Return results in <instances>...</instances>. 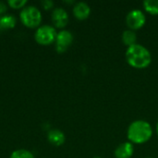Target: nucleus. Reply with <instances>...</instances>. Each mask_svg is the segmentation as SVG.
Instances as JSON below:
<instances>
[{
	"mask_svg": "<svg viewBox=\"0 0 158 158\" xmlns=\"http://www.w3.org/2000/svg\"><path fill=\"white\" fill-rule=\"evenodd\" d=\"M125 58L127 63L131 68L136 69H146L152 63L151 52L140 44H135L130 47H127Z\"/></svg>",
	"mask_w": 158,
	"mask_h": 158,
	"instance_id": "f257e3e1",
	"label": "nucleus"
},
{
	"mask_svg": "<svg viewBox=\"0 0 158 158\" xmlns=\"http://www.w3.org/2000/svg\"><path fill=\"white\" fill-rule=\"evenodd\" d=\"M153 137V128L151 124L143 119L132 121L127 130V138L132 144H143Z\"/></svg>",
	"mask_w": 158,
	"mask_h": 158,
	"instance_id": "f03ea898",
	"label": "nucleus"
},
{
	"mask_svg": "<svg viewBox=\"0 0 158 158\" xmlns=\"http://www.w3.org/2000/svg\"><path fill=\"white\" fill-rule=\"evenodd\" d=\"M21 23L29 29H37L43 20L42 12L34 6H26L19 13Z\"/></svg>",
	"mask_w": 158,
	"mask_h": 158,
	"instance_id": "7ed1b4c3",
	"label": "nucleus"
},
{
	"mask_svg": "<svg viewBox=\"0 0 158 158\" xmlns=\"http://www.w3.org/2000/svg\"><path fill=\"white\" fill-rule=\"evenodd\" d=\"M56 34L57 31L54 26L44 24L36 29L34 33V39L38 44L47 46L56 42Z\"/></svg>",
	"mask_w": 158,
	"mask_h": 158,
	"instance_id": "20e7f679",
	"label": "nucleus"
},
{
	"mask_svg": "<svg viewBox=\"0 0 158 158\" xmlns=\"http://www.w3.org/2000/svg\"><path fill=\"white\" fill-rule=\"evenodd\" d=\"M126 25L129 30L138 31L142 29L146 23V16L145 13L141 9H132L129 11L125 19Z\"/></svg>",
	"mask_w": 158,
	"mask_h": 158,
	"instance_id": "39448f33",
	"label": "nucleus"
},
{
	"mask_svg": "<svg viewBox=\"0 0 158 158\" xmlns=\"http://www.w3.org/2000/svg\"><path fill=\"white\" fill-rule=\"evenodd\" d=\"M56 51L58 54L65 53L73 43V34L68 30H61L56 38Z\"/></svg>",
	"mask_w": 158,
	"mask_h": 158,
	"instance_id": "423d86ee",
	"label": "nucleus"
},
{
	"mask_svg": "<svg viewBox=\"0 0 158 158\" xmlns=\"http://www.w3.org/2000/svg\"><path fill=\"white\" fill-rule=\"evenodd\" d=\"M51 19L56 29L63 30L69 23V17L67 10L63 7H55L52 11Z\"/></svg>",
	"mask_w": 158,
	"mask_h": 158,
	"instance_id": "0eeeda50",
	"label": "nucleus"
},
{
	"mask_svg": "<svg viewBox=\"0 0 158 158\" xmlns=\"http://www.w3.org/2000/svg\"><path fill=\"white\" fill-rule=\"evenodd\" d=\"M133 154H134V144H132L129 141L118 144L114 151L115 158H131Z\"/></svg>",
	"mask_w": 158,
	"mask_h": 158,
	"instance_id": "6e6552de",
	"label": "nucleus"
},
{
	"mask_svg": "<svg viewBox=\"0 0 158 158\" xmlns=\"http://www.w3.org/2000/svg\"><path fill=\"white\" fill-rule=\"evenodd\" d=\"M73 16L79 20H85L91 15V7L85 2H77L73 6Z\"/></svg>",
	"mask_w": 158,
	"mask_h": 158,
	"instance_id": "1a4fd4ad",
	"label": "nucleus"
},
{
	"mask_svg": "<svg viewBox=\"0 0 158 158\" xmlns=\"http://www.w3.org/2000/svg\"><path fill=\"white\" fill-rule=\"evenodd\" d=\"M47 140L51 144L55 146H61L65 143L66 136L62 131L57 130V129H53L48 131Z\"/></svg>",
	"mask_w": 158,
	"mask_h": 158,
	"instance_id": "9d476101",
	"label": "nucleus"
},
{
	"mask_svg": "<svg viewBox=\"0 0 158 158\" xmlns=\"http://www.w3.org/2000/svg\"><path fill=\"white\" fill-rule=\"evenodd\" d=\"M121 41H122V43L127 47H130V46L137 44V34H136V31L129 30V29L125 30L122 32Z\"/></svg>",
	"mask_w": 158,
	"mask_h": 158,
	"instance_id": "9b49d317",
	"label": "nucleus"
},
{
	"mask_svg": "<svg viewBox=\"0 0 158 158\" xmlns=\"http://www.w3.org/2000/svg\"><path fill=\"white\" fill-rule=\"evenodd\" d=\"M17 24V19L10 14H6L0 17V26L1 30H10L13 29Z\"/></svg>",
	"mask_w": 158,
	"mask_h": 158,
	"instance_id": "f8f14e48",
	"label": "nucleus"
},
{
	"mask_svg": "<svg viewBox=\"0 0 158 158\" xmlns=\"http://www.w3.org/2000/svg\"><path fill=\"white\" fill-rule=\"evenodd\" d=\"M143 9L152 16L158 15V0H145L143 3Z\"/></svg>",
	"mask_w": 158,
	"mask_h": 158,
	"instance_id": "ddd939ff",
	"label": "nucleus"
},
{
	"mask_svg": "<svg viewBox=\"0 0 158 158\" xmlns=\"http://www.w3.org/2000/svg\"><path fill=\"white\" fill-rule=\"evenodd\" d=\"M9 158H34L31 152L25 149H18L11 153Z\"/></svg>",
	"mask_w": 158,
	"mask_h": 158,
	"instance_id": "4468645a",
	"label": "nucleus"
},
{
	"mask_svg": "<svg viewBox=\"0 0 158 158\" xmlns=\"http://www.w3.org/2000/svg\"><path fill=\"white\" fill-rule=\"evenodd\" d=\"M6 4L13 9H22L26 6L28 2L26 0H8Z\"/></svg>",
	"mask_w": 158,
	"mask_h": 158,
	"instance_id": "2eb2a0df",
	"label": "nucleus"
},
{
	"mask_svg": "<svg viewBox=\"0 0 158 158\" xmlns=\"http://www.w3.org/2000/svg\"><path fill=\"white\" fill-rule=\"evenodd\" d=\"M41 5H42L43 8L44 10L54 9V6H55V3L52 0H44V1L41 2Z\"/></svg>",
	"mask_w": 158,
	"mask_h": 158,
	"instance_id": "dca6fc26",
	"label": "nucleus"
},
{
	"mask_svg": "<svg viewBox=\"0 0 158 158\" xmlns=\"http://www.w3.org/2000/svg\"><path fill=\"white\" fill-rule=\"evenodd\" d=\"M6 11H7V4L3 1H0V17L6 15Z\"/></svg>",
	"mask_w": 158,
	"mask_h": 158,
	"instance_id": "f3484780",
	"label": "nucleus"
},
{
	"mask_svg": "<svg viewBox=\"0 0 158 158\" xmlns=\"http://www.w3.org/2000/svg\"><path fill=\"white\" fill-rule=\"evenodd\" d=\"M156 134H157V136H158V119H157V122H156Z\"/></svg>",
	"mask_w": 158,
	"mask_h": 158,
	"instance_id": "a211bd4d",
	"label": "nucleus"
},
{
	"mask_svg": "<svg viewBox=\"0 0 158 158\" xmlns=\"http://www.w3.org/2000/svg\"><path fill=\"white\" fill-rule=\"evenodd\" d=\"M93 158H101V157H99V156H95V157H93Z\"/></svg>",
	"mask_w": 158,
	"mask_h": 158,
	"instance_id": "6ab92c4d",
	"label": "nucleus"
},
{
	"mask_svg": "<svg viewBox=\"0 0 158 158\" xmlns=\"http://www.w3.org/2000/svg\"><path fill=\"white\" fill-rule=\"evenodd\" d=\"M145 158H154V157H145Z\"/></svg>",
	"mask_w": 158,
	"mask_h": 158,
	"instance_id": "aec40b11",
	"label": "nucleus"
},
{
	"mask_svg": "<svg viewBox=\"0 0 158 158\" xmlns=\"http://www.w3.org/2000/svg\"><path fill=\"white\" fill-rule=\"evenodd\" d=\"M0 30H1V26H0Z\"/></svg>",
	"mask_w": 158,
	"mask_h": 158,
	"instance_id": "412c9836",
	"label": "nucleus"
}]
</instances>
